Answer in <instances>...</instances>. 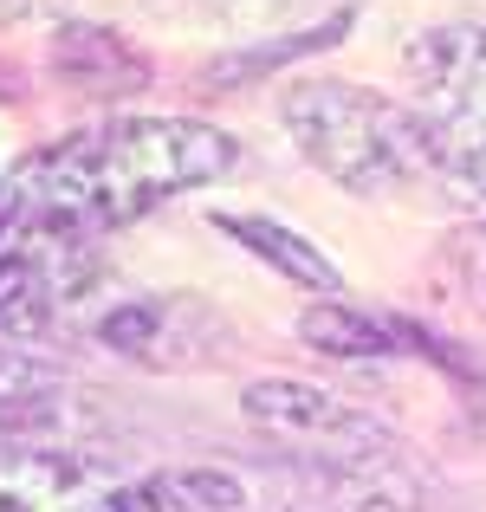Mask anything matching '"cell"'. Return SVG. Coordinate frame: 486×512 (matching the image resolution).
<instances>
[{
	"label": "cell",
	"mask_w": 486,
	"mask_h": 512,
	"mask_svg": "<svg viewBox=\"0 0 486 512\" xmlns=\"http://www.w3.org/2000/svg\"><path fill=\"white\" fill-rule=\"evenodd\" d=\"M240 169V137L201 117H98L85 130L39 143L13 169H0V201L59 221L72 234H117L156 214L162 201L195 195Z\"/></svg>",
	"instance_id": "6da1fadb"
},
{
	"label": "cell",
	"mask_w": 486,
	"mask_h": 512,
	"mask_svg": "<svg viewBox=\"0 0 486 512\" xmlns=\"http://www.w3.org/2000/svg\"><path fill=\"white\" fill-rule=\"evenodd\" d=\"M279 124L299 143V156L324 182L350 188V195H396V188L422 182L435 163V143L422 130L415 104H396L376 85H350V78H299L279 104Z\"/></svg>",
	"instance_id": "7a4b0ae2"
},
{
	"label": "cell",
	"mask_w": 486,
	"mask_h": 512,
	"mask_svg": "<svg viewBox=\"0 0 486 512\" xmlns=\"http://www.w3.org/2000/svg\"><path fill=\"white\" fill-rule=\"evenodd\" d=\"M415 111L435 143V163L486 195V26L448 20L409 39Z\"/></svg>",
	"instance_id": "3957f363"
},
{
	"label": "cell",
	"mask_w": 486,
	"mask_h": 512,
	"mask_svg": "<svg viewBox=\"0 0 486 512\" xmlns=\"http://www.w3.org/2000/svg\"><path fill=\"white\" fill-rule=\"evenodd\" d=\"M98 286V240L0 201V338L39 331Z\"/></svg>",
	"instance_id": "277c9868"
},
{
	"label": "cell",
	"mask_w": 486,
	"mask_h": 512,
	"mask_svg": "<svg viewBox=\"0 0 486 512\" xmlns=\"http://www.w3.org/2000/svg\"><path fill=\"white\" fill-rule=\"evenodd\" d=\"M117 487L85 454H65L52 441H0V512H52V506H98Z\"/></svg>",
	"instance_id": "5b68a950"
},
{
	"label": "cell",
	"mask_w": 486,
	"mask_h": 512,
	"mask_svg": "<svg viewBox=\"0 0 486 512\" xmlns=\"http://www.w3.org/2000/svg\"><path fill=\"white\" fill-rule=\"evenodd\" d=\"M52 72H59L72 91H85V98H124V91L150 85L156 65L143 59L124 33H111V26L72 20V26L52 33Z\"/></svg>",
	"instance_id": "8992f818"
},
{
	"label": "cell",
	"mask_w": 486,
	"mask_h": 512,
	"mask_svg": "<svg viewBox=\"0 0 486 512\" xmlns=\"http://www.w3.org/2000/svg\"><path fill=\"white\" fill-rule=\"evenodd\" d=\"M247 487L221 467H162V474H130L104 493V512H240Z\"/></svg>",
	"instance_id": "52a82bcc"
},
{
	"label": "cell",
	"mask_w": 486,
	"mask_h": 512,
	"mask_svg": "<svg viewBox=\"0 0 486 512\" xmlns=\"http://www.w3.org/2000/svg\"><path fill=\"white\" fill-rule=\"evenodd\" d=\"M65 428V376L0 338V441H39Z\"/></svg>",
	"instance_id": "ba28073f"
},
{
	"label": "cell",
	"mask_w": 486,
	"mask_h": 512,
	"mask_svg": "<svg viewBox=\"0 0 486 512\" xmlns=\"http://www.w3.org/2000/svg\"><path fill=\"white\" fill-rule=\"evenodd\" d=\"M214 227H221L227 240H240L260 266H273L279 279H292V286H305V292H337L344 286V273L331 266V253L312 247L305 234H292L286 221H273V214H214Z\"/></svg>",
	"instance_id": "9c48e42d"
},
{
	"label": "cell",
	"mask_w": 486,
	"mask_h": 512,
	"mask_svg": "<svg viewBox=\"0 0 486 512\" xmlns=\"http://www.w3.org/2000/svg\"><path fill=\"white\" fill-rule=\"evenodd\" d=\"M299 338L318 350V357H344V363H376V357H402V331L396 318L383 312H357V305H324L299 312Z\"/></svg>",
	"instance_id": "30bf717a"
},
{
	"label": "cell",
	"mask_w": 486,
	"mask_h": 512,
	"mask_svg": "<svg viewBox=\"0 0 486 512\" xmlns=\"http://www.w3.org/2000/svg\"><path fill=\"white\" fill-rule=\"evenodd\" d=\"M350 26H357V7H337L331 20L305 26V33H286V39H273V46L227 52L221 65H208V85H247V78H266V72H279L286 59H305V52H331L337 39H350Z\"/></svg>",
	"instance_id": "8fae6325"
},
{
	"label": "cell",
	"mask_w": 486,
	"mask_h": 512,
	"mask_svg": "<svg viewBox=\"0 0 486 512\" xmlns=\"http://www.w3.org/2000/svg\"><path fill=\"white\" fill-rule=\"evenodd\" d=\"M162 305H117V312L98 318V338L124 357H156V338H162Z\"/></svg>",
	"instance_id": "7c38bea8"
},
{
	"label": "cell",
	"mask_w": 486,
	"mask_h": 512,
	"mask_svg": "<svg viewBox=\"0 0 486 512\" xmlns=\"http://www.w3.org/2000/svg\"><path fill=\"white\" fill-rule=\"evenodd\" d=\"M448 260H454V279H461V292L486 312V221H474V227H461V234H454Z\"/></svg>",
	"instance_id": "4fadbf2b"
},
{
	"label": "cell",
	"mask_w": 486,
	"mask_h": 512,
	"mask_svg": "<svg viewBox=\"0 0 486 512\" xmlns=\"http://www.w3.org/2000/svg\"><path fill=\"white\" fill-rule=\"evenodd\" d=\"M0 98H13V78H0Z\"/></svg>",
	"instance_id": "5bb4252c"
}]
</instances>
